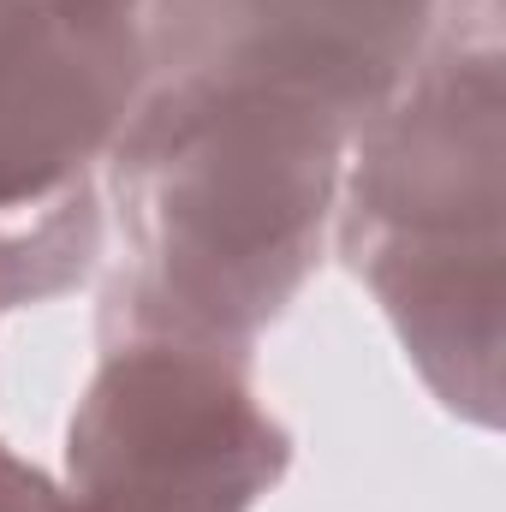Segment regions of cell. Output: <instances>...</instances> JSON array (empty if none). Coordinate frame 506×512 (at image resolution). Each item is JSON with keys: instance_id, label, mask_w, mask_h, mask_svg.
Here are the masks:
<instances>
[{"instance_id": "1", "label": "cell", "mask_w": 506, "mask_h": 512, "mask_svg": "<svg viewBox=\"0 0 506 512\" xmlns=\"http://www.w3.org/2000/svg\"><path fill=\"white\" fill-rule=\"evenodd\" d=\"M358 126L239 72H167L114 143L131 268L108 322L239 346L286 316L340 215Z\"/></svg>"}, {"instance_id": "2", "label": "cell", "mask_w": 506, "mask_h": 512, "mask_svg": "<svg viewBox=\"0 0 506 512\" xmlns=\"http://www.w3.org/2000/svg\"><path fill=\"white\" fill-rule=\"evenodd\" d=\"M292 465L256 399L251 352L108 322V352L66 429V489L90 512H251Z\"/></svg>"}, {"instance_id": "3", "label": "cell", "mask_w": 506, "mask_h": 512, "mask_svg": "<svg viewBox=\"0 0 506 512\" xmlns=\"http://www.w3.org/2000/svg\"><path fill=\"white\" fill-rule=\"evenodd\" d=\"M352 203L340 251L506 245V54L501 0L429 30L423 60L352 137Z\"/></svg>"}, {"instance_id": "4", "label": "cell", "mask_w": 506, "mask_h": 512, "mask_svg": "<svg viewBox=\"0 0 506 512\" xmlns=\"http://www.w3.org/2000/svg\"><path fill=\"white\" fill-rule=\"evenodd\" d=\"M155 84L137 12L0 0V209L42 203L108 155Z\"/></svg>"}, {"instance_id": "5", "label": "cell", "mask_w": 506, "mask_h": 512, "mask_svg": "<svg viewBox=\"0 0 506 512\" xmlns=\"http://www.w3.org/2000/svg\"><path fill=\"white\" fill-rule=\"evenodd\" d=\"M435 6L441 0H167L149 60L286 84L364 131L423 60Z\"/></svg>"}, {"instance_id": "6", "label": "cell", "mask_w": 506, "mask_h": 512, "mask_svg": "<svg viewBox=\"0 0 506 512\" xmlns=\"http://www.w3.org/2000/svg\"><path fill=\"white\" fill-rule=\"evenodd\" d=\"M346 262L376 292L429 393L465 423L495 429L506 245H376Z\"/></svg>"}, {"instance_id": "7", "label": "cell", "mask_w": 506, "mask_h": 512, "mask_svg": "<svg viewBox=\"0 0 506 512\" xmlns=\"http://www.w3.org/2000/svg\"><path fill=\"white\" fill-rule=\"evenodd\" d=\"M96 256H102V209L90 179L42 203L0 209V316L84 286Z\"/></svg>"}, {"instance_id": "8", "label": "cell", "mask_w": 506, "mask_h": 512, "mask_svg": "<svg viewBox=\"0 0 506 512\" xmlns=\"http://www.w3.org/2000/svg\"><path fill=\"white\" fill-rule=\"evenodd\" d=\"M0 512H90L66 483H54L48 471H36L30 459H18L0 441Z\"/></svg>"}, {"instance_id": "9", "label": "cell", "mask_w": 506, "mask_h": 512, "mask_svg": "<svg viewBox=\"0 0 506 512\" xmlns=\"http://www.w3.org/2000/svg\"><path fill=\"white\" fill-rule=\"evenodd\" d=\"M84 6H114V12H137V18H143L149 0H84Z\"/></svg>"}]
</instances>
